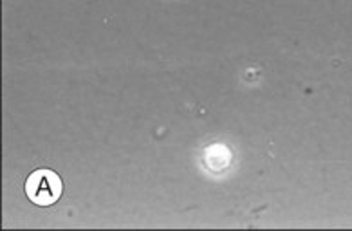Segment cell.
<instances>
[{
	"mask_svg": "<svg viewBox=\"0 0 352 231\" xmlns=\"http://www.w3.org/2000/svg\"><path fill=\"white\" fill-rule=\"evenodd\" d=\"M63 184L60 177L51 170H36L25 181V193L31 202L38 206H49L58 201Z\"/></svg>",
	"mask_w": 352,
	"mask_h": 231,
	"instance_id": "cell-1",
	"label": "cell"
}]
</instances>
